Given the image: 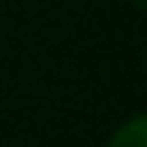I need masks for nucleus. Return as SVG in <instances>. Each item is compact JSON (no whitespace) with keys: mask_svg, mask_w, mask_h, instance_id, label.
<instances>
[{"mask_svg":"<svg viewBox=\"0 0 147 147\" xmlns=\"http://www.w3.org/2000/svg\"><path fill=\"white\" fill-rule=\"evenodd\" d=\"M111 147H144V120H132L129 126L117 132V138L111 141Z\"/></svg>","mask_w":147,"mask_h":147,"instance_id":"f257e3e1","label":"nucleus"}]
</instances>
